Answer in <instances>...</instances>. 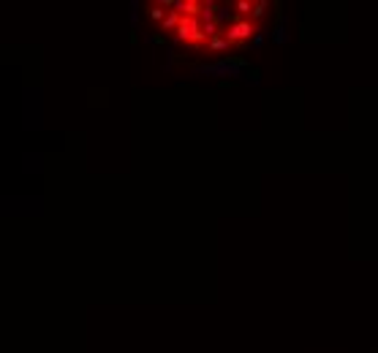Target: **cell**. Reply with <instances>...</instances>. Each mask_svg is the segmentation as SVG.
<instances>
[{"mask_svg": "<svg viewBox=\"0 0 378 353\" xmlns=\"http://www.w3.org/2000/svg\"><path fill=\"white\" fill-rule=\"evenodd\" d=\"M253 6L256 3H250V0H237V3H234V11H237V16H250Z\"/></svg>", "mask_w": 378, "mask_h": 353, "instance_id": "3957f363", "label": "cell"}, {"mask_svg": "<svg viewBox=\"0 0 378 353\" xmlns=\"http://www.w3.org/2000/svg\"><path fill=\"white\" fill-rule=\"evenodd\" d=\"M267 8H269V3H267V0H259V3L253 6V14H250V19H253V22H256V19H261L264 14H267Z\"/></svg>", "mask_w": 378, "mask_h": 353, "instance_id": "277c9868", "label": "cell"}, {"mask_svg": "<svg viewBox=\"0 0 378 353\" xmlns=\"http://www.w3.org/2000/svg\"><path fill=\"white\" fill-rule=\"evenodd\" d=\"M223 33L231 41V46H242V44H248L250 38L259 35V25L253 22L250 16H234L231 22L223 27Z\"/></svg>", "mask_w": 378, "mask_h": 353, "instance_id": "6da1fadb", "label": "cell"}, {"mask_svg": "<svg viewBox=\"0 0 378 353\" xmlns=\"http://www.w3.org/2000/svg\"><path fill=\"white\" fill-rule=\"evenodd\" d=\"M231 49H234V46H231L229 38H226V33H223V30H221L218 35H215L210 44H207V52H210V54H226V57H229V52H231Z\"/></svg>", "mask_w": 378, "mask_h": 353, "instance_id": "7a4b0ae2", "label": "cell"}]
</instances>
